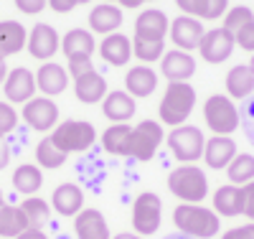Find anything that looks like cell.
<instances>
[{
	"label": "cell",
	"instance_id": "obj_1",
	"mask_svg": "<svg viewBox=\"0 0 254 239\" xmlns=\"http://www.w3.org/2000/svg\"><path fill=\"white\" fill-rule=\"evenodd\" d=\"M173 224L186 237L211 239V237H216L219 229H221V216L216 211L201 206V204H181L173 211Z\"/></svg>",
	"mask_w": 254,
	"mask_h": 239
},
{
	"label": "cell",
	"instance_id": "obj_2",
	"mask_svg": "<svg viewBox=\"0 0 254 239\" xmlns=\"http://www.w3.org/2000/svg\"><path fill=\"white\" fill-rule=\"evenodd\" d=\"M193 104H196V89L188 81H171L163 99H160V107H158L160 122L171 125V127L186 125L188 115L193 112Z\"/></svg>",
	"mask_w": 254,
	"mask_h": 239
},
{
	"label": "cell",
	"instance_id": "obj_3",
	"mask_svg": "<svg viewBox=\"0 0 254 239\" xmlns=\"http://www.w3.org/2000/svg\"><path fill=\"white\" fill-rule=\"evenodd\" d=\"M168 188L183 204H201L208 196V178L198 165L188 163V165H178L176 170H171Z\"/></svg>",
	"mask_w": 254,
	"mask_h": 239
},
{
	"label": "cell",
	"instance_id": "obj_4",
	"mask_svg": "<svg viewBox=\"0 0 254 239\" xmlns=\"http://www.w3.org/2000/svg\"><path fill=\"white\" fill-rule=\"evenodd\" d=\"M49 138L54 140V145L61 153L69 156V153H84V150H89L97 140V130L87 120H66V122L56 125Z\"/></svg>",
	"mask_w": 254,
	"mask_h": 239
},
{
	"label": "cell",
	"instance_id": "obj_5",
	"mask_svg": "<svg viewBox=\"0 0 254 239\" xmlns=\"http://www.w3.org/2000/svg\"><path fill=\"white\" fill-rule=\"evenodd\" d=\"M203 120L214 135H231L239 127V110L226 94H211L203 104Z\"/></svg>",
	"mask_w": 254,
	"mask_h": 239
},
{
	"label": "cell",
	"instance_id": "obj_6",
	"mask_svg": "<svg viewBox=\"0 0 254 239\" xmlns=\"http://www.w3.org/2000/svg\"><path fill=\"white\" fill-rule=\"evenodd\" d=\"M203 145H206V138L196 125H178L168 135V148H171L173 158H178L183 165L203 158Z\"/></svg>",
	"mask_w": 254,
	"mask_h": 239
},
{
	"label": "cell",
	"instance_id": "obj_7",
	"mask_svg": "<svg viewBox=\"0 0 254 239\" xmlns=\"http://www.w3.org/2000/svg\"><path fill=\"white\" fill-rule=\"evenodd\" d=\"M163 125L155 120H142L132 127V135H130V148H127V156H132L135 160H153L158 148L163 145Z\"/></svg>",
	"mask_w": 254,
	"mask_h": 239
},
{
	"label": "cell",
	"instance_id": "obj_8",
	"mask_svg": "<svg viewBox=\"0 0 254 239\" xmlns=\"http://www.w3.org/2000/svg\"><path fill=\"white\" fill-rule=\"evenodd\" d=\"M163 219V201L153 191H145L132 204V227L140 237H150L158 232Z\"/></svg>",
	"mask_w": 254,
	"mask_h": 239
},
{
	"label": "cell",
	"instance_id": "obj_9",
	"mask_svg": "<svg viewBox=\"0 0 254 239\" xmlns=\"http://www.w3.org/2000/svg\"><path fill=\"white\" fill-rule=\"evenodd\" d=\"M23 122L38 133H46V130L56 127L59 122V107L51 97H33L23 104V112H20Z\"/></svg>",
	"mask_w": 254,
	"mask_h": 239
},
{
	"label": "cell",
	"instance_id": "obj_10",
	"mask_svg": "<svg viewBox=\"0 0 254 239\" xmlns=\"http://www.w3.org/2000/svg\"><path fill=\"white\" fill-rule=\"evenodd\" d=\"M234 46H237L234 36H231L229 31H224V28H211V31L203 33V38H201V43H198V54H201V59L208 61V64H224V61L231 56Z\"/></svg>",
	"mask_w": 254,
	"mask_h": 239
},
{
	"label": "cell",
	"instance_id": "obj_11",
	"mask_svg": "<svg viewBox=\"0 0 254 239\" xmlns=\"http://www.w3.org/2000/svg\"><path fill=\"white\" fill-rule=\"evenodd\" d=\"M203 26L198 18H190V15H178L171 28H168V36H171V41L176 43L178 51H193L198 49V43L203 38Z\"/></svg>",
	"mask_w": 254,
	"mask_h": 239
},
{
	"label": "cell",
	"instance_id": "obj_12",
	"mask_svg": "<svg viewBox=\"0 0 254 239\" xmlns=\"http://www.w3.org/2000/svg\"><path fill=\"white\" fill-rule=\"evenodd\" d=\"M160 74L168 79V84L171 81H188L196 74V61L190 54L178 51V49L165 51L163 59H160Z\"/></svg>",
	"mask_w": 254,
	"mask_h": 239
},
{
	"label": "cell",
	"instance_id": "obj_13",
	"mask_svg": "<svg viewBox=\"0 0 254 239\" xmlns=\"http://www.w3.org/2000/svg\"><path fill=\"white\" fill-rule=\"evenodd\" d=\"M61 46L59 41V33L54 26L49 23H36L31 36H28V54L33 59H41V61H49Z\"/></svg>",
	"mask_w": 254,
	"mask_h": 239
},
{
	"label": "cell",
	"instance_id": "obj_14",
	"mask_svg": "<svg viewBox=\"0 0 254 239\" xmlns=\"http://www.w3.org/2000/svg\"><path fill=\"white\" fill-rule=\"evenodd\" d=\"M3 84H5L8 102L26 104L28 99H33V92H36V74L28 72L26 67H18V69L8 72V79Z\"/></svg>",
	"mask_w": 254,
	"mask_h": 239
},
{
	"label": "cell",
	"instance_id": "obj_15",
	"mask_svg": "<svg viewBox=\"0 0 254 239\" xmlns=\"http://www.w3.org/2000/svg\"><path fill=\"white\" fill-rule=\"evenodd\" d=\"M234 158H237V143L231 140L229 135H214L211 140H206V145H203V160H206L208 168L221 170Z\"/></svg>",
	"mask_w": 254,
	"mask_h": 239
},
{
	"label": "cell",
	"instance_id": "obj_16",
	"mask_svg": "<svg viewBox=\"0 0 254 239\" xmlns=\"http://www.w3.org/2000/svg\"><path fill=\"white\" fill-rule=\"evenodd\" d=\"M168 18L163 10H145L137 15L135 20V36L132 38H140V41H165L168 36Z\"/></svg>",
	"mask_w": 254,
	"mask_h": 239
},
{
	"label": "cell",
	"instance_id": "obj_17",
	"mask_svg": "<svg viewBox=\"0 0 254 239\" xmlns=\"http://www.w3.org/2000/svg\"><path fill=\"white\" fill-rule=\"evenodd\" d=\"M74 232L79 239H110V227L99 209H81L74 216Z\"/></svg>",
	"mask_w": 254,
	"mask_h": 239
},
{
	"label": "cell",
	"instance_id": "obj_18",
	"mask_svg": "<svg viewBox=\"0 0 254 239\" xmlns=\"http://www.w3.org/2000/svg\"><path fill=\"white\" fill-rule=\"evenodd\" d=\"M69 84V77H66V69L61 64H54V61H44L41 69L36 72V86L44 94L54 97V94H61Z\"/></svg>",
	"mask_w": 254,
	"mask_h": 239
},
{
	"label": "cell",
	"instance_id": "obj_19",
	"mask_svg": "<svg viewBox=\"0 0 254 239\" xmlns=\"http://www.w3.org/2000/svg\"><path fill=\"white\" fill-rule=\"evenodd\" d=\"M214 211L219 216H242L244 214V191L242 186L226 183L214 193Z\"/></svg>",
	"mask_w": 254,
	"mask_h": 239
},
{
	"label": "cell",
	"instance_id": "obj_20",
	"mask_svg": "<svg viewBox=\"0 0 254 239\" xmlns=\"http://www.w3.org/2000/svg\"><path fill=\"white\" fill-rule=\"evenodd\" d=\"M99 54L110 67H125L132 56V41L122 33H110L99 43Z\"/></svg>",
	"mask_w": 254,
	"mask_h": 239
},
{
	"label": "cell",
	"instance_id": "obj_21",
	"mask_svg": "<svg viewBox=\"0 0 254 239\" xmlns=\"http://www.w3.org/2000/svg\"><path fill=\"white\" fill-rule=\"evenodd\" d=\"M74 94L79 102L84 104H94V102H102L107 97V81L102 79V74H97L94 69L81 74L79 79H74Z\"/></svg>",
	"mask_w": 254,
	"mask_h": 239
},
{
	"label": "cell",
	"instance_id": "obj_22",
	"mask_svg": "<svg viewBox=\"0 0 254 239\" xmlns=\"http://www.w3.org/2000/svg\"><path fill=\"white\" fill-rule=\"evenodd\" d=\"M51 206L61 216H76L84 209V193L76 183H61L51 196Z\"/></svg>",
	"mask_w": 254,
	"mask_h": 239
},
{
	"label": "cell",
	"instance_id": "obj_23",
	"mask_svg": "<svg viewBox=\"0 0 254 239\" xmlns=\"http://www.w3.org/2000/svg\"><path fill=\"white\" fill-rule=\"evenodd\" d=\"M28 43V33L18 20H0V59L20 54Z\"/></svg>",
	"mask_w": 254,
	"mask_h": 239
},
{
	"label": "cell",
	"instance_id": "obj_24",
	"mask_svg": "<svg viewBox=\"0 0 254 239\" xmlns=\"http://www.w3.org/2000/svg\"><path fill=\"white\" fill-rule=\"evenodd\" d=\"M94 49H97L94 46V36L89 31H84V28L69 31L66 36H64V41H61V51H64V56H66L69 61H74V59H92Z\"/></svg>",
	"mask_w": 254,
	"mask_h": 239
},
{
	"label": "cell",
	"instance_id": "obj_25",
	"mask_svg": "<svg viewBox=\"0 0 254 239\" xmlns=\"http://www.w3.org/2000/svg\"><path fill=\"white\" fill-rule=\"evenodd\" d=\"M102 112L115 125L127 122V120H132V115H135V99L127 92H110L107 97L102 99Z\"/></svg>",
	"mask_w": 254,
	"mask_h": 239
},
{
	"label": "cell",
	"instance_id": "obj_26",
	"mask_svg": "<svg viewBox=\"0 0 254 239\" xmlns=\"http://www.w3.org/2000/svg\"><path fill=\"white\" fill-rule=\"evenodd\" d=\"M125 86L130 97H150L158 86V74L150 67H132L130 72L125 74Z\"/></svg>",
	"mask_w": 254,
	"mask_h": 239
},
{
	"label": "cell",
	"instance_id": "obj_27",
	"mask_svg": "<svg viewBox=\"0 0 254 239\" xmlns=\"http://www.w3.org/2000/svg\"><path fill=\"white\" fill-rule=\"evenodd\" d=\"M122 26V10L115 3H102L89 13V28L94 33H115Z\"/></svg>",
	"mask_w": 254,
	"mask_h": 239
},
{
	"label": "cell",
	"instance_id": "obj_28",
	"mask_svg": "<svg viewBox=\"0 0 254 239\" xmlns=\"http://www.w3.org/2000/svg\"><path fill=\"white\" fill-rule=\"evenodd\" d=\"M226 92L231 94V99H244L254 92V74L247 64H237L231 67L226 74Z\"/></svg>",
	"mask_w": 254,
	"mask_h": 239
},
{
	"label": "cell",
	"instance_id": "obj_29",
	"mask_svg": "<svg viewBox=\"0 0 254 239\" xmlns=\"http://www.w3.org/2000/svg\"><path fill=\"white\" fill-rule=\"evenodd\" d=\"M130 135H132V127L130 125H112L102 133V145L110 156H127V148H130Z\"/></svg>",
	"mask_w": 254,
	"mask_h": 239
},
{
	"label": "cell",
	"instance_id": "obj_30",
	"mask_svg": "<svg viewBox=\"0 0 254 239\" xmlns=\"http://www.w3.org/2000/svg\"><path fill=\"white\" fill-rule=\"evenodd\" d=\"M41 183H44V176H41L38 165L23 163V165H18L15 173H13V186H15L18 193H23V196H33V193L41 188Z\"/></svg>",
	"mask_w": 254,
	"mask_h": 239
},
{
	"label": "cell",
	"instance_id": "obj_31",
	"mask_svg": "<svg viewBox=\"0 0 254 239\" xmlns=\"http://www.w3.org/2000/svg\"><path fill=\"white\" fill-rule=\"evenodd\" d=\"M26 229H28V219L20 211V206H10V204L0 206V237H18Z\"/></svg>",
	"mask_w": 254,
	"mask_h": 239
},
{
	"label": "cell",
	"instance_id": "obj_32",
	"mask_svg": "<svg viewBox=\"0 0 254 239\" xmlns=\"http://www.w3.org/2000/svg\"><path fill=\"white\" fill-rule=\"evenodd\" d=\"M229 183L234 186H247L254 181V156L249 153H237V158L226 165Z\"/></svg>",
	"mask_w": 254,
	"mask_h": 239
},
{
	"label": "cell",
	"instance_id": "obj_33",
	"mask_svg": "<svg viewBox=\"0 0 254 239\" xmlns=\"http://www.w3.org/2000/svg\"><path fill=\"white\" fill-rule=\"evenodd\" d=\"M18 206H20V211L26 214L28 227H33V229H41V227L49 222V216H51L49 204H46L44 199H38V196H26Z\"/></svg>",
	"mask_w": 254,
	"mask_h": 239
},
{
	"label": "cell",
	"instance_id": "obj_34",
	"mask_svg": "<svg viewBox=\"0 0 254 239\" xmlns=\"http://www.w3.org/2000/svg\"><path fill=\"white\" fill-rule=\"evenodd\" d=\"M36 160H38L41 168L54 170V168H61L64 163H66V153H61V150L54 145L51 138H44L36 145Z\"/></svg>",
	"mask_w": 254,
	"mask_h": 239
},
{
	"label": "cell",
	"instance_id": "obj_35",
	"mask_svg": "<svg viewBox=\"0 0 254 239\" xmlns=\"http://www.w3.org/2000/svg\"><path fill=\"white\" fill-rule=\"evenodd\" d=\"M165 54V41H140L132 38V56H137L142 64H153L163 59Z\"/></svg>",
	"mask_w": 254,
	"mask_h": 239
},
{
	"label": "cell",
	"instance_id": "obj_36",
	"mask_svg": "<svg viewBox=\"0 0 254 239\" xmlns=\"http://www.w3.org/2000/svg\"><path fill=\"white\" fill-rule=\"evenodd\" d=\"M252 20H254L252 8H247V5H234V8H229V10L224 13V26H221V28L234 36L239 28H244L247 23H252Z\"/></svg>",
	"mask_w": 254,
	"mask_h": 239
},
{
	"label": "cell",
	"instance_id": "obj_37",
	"mask_svg": "<svg viewBox=\"0 0 254 239\" xmlns=\"http://www.w3.org/2000/svg\"><path fill=\"white\" fill-rule=\"evenodd\" d=\"M15 125H18V112L13 110L8 102H0V138L13 133Z\"/></svg>",
	"mask_w": 254,
	"mask_h": 239
},
{
	"label": "cell",
	"instance_id": "obj_38",
	"mask_svg": "<svg viewBox=\"0 0 254 239\" xmlns=\"http://www.w3.org/2000/svg\"><path fill=\"white\" fill-rule=\"evenodd\" d=\"M234 43L239 49H244V51H252L254 54V20L252 23H247L244 28H239L237 33H234Z\"/></svg>",
	"mask_w": 254,
	"mask_h": 239
},
{
	"label": "cell",
	"instance_id": "obj_39",
	"mask_svg": "<svg viewBox=\"0 0 254 239\" xmlns=\"http://www.w3.org/2000/svg\"><path fill=\"white\" fill-rule=\"evenodd\" d=\"M226 10H229V0H206L203 18L206 20H216V18H224Z\"/></svg>",
	"mask_w": 254,
	"mask_h": 239
},
{
	"label": "cell",
	"instance_id": "obj_40",
	"mask_svg": "<svg viewBox=\"0 0 254 239\" xmlns=\"http://www.w3.org/2000/svg\"><path fill=\"white\" fill-rule=\"evenodd\" d=\"M176 5L186 13V15H190V18H203V8H206V0H176Z\"/></svg>",
	"mask_w": 254,
	"mask_h": 239
},
{
	"label": "cell",
	"instance_id": "obj_41",
	"mask_svg": "<svg viewBox=\"0 0 254 239\" xmlns=\"http://www.w3.org/2000/svg\"><path fill=\"white\" fill-rule=\"evenodd\" d=\"M46 3L49 0H15V8L20 13H26V15H36V13H41L46 8Z\"/></svg>",
	"mask_w": 254,
	"mask_h": 239
},
{
	"label": "cell",
	"instance_id": "obj_42",
	"mask_svg": "<svg viewBox=\"0 0 254 239\" xmlns=\"http://www.w3.org/2000/svg\"><path fill=\"white\" fill-rule=\"evenodd\" d=\"M242 191H244V214L242 216H247L249 222H254V181L242 186Z\"/></svg>",
	"mask_w": 254,
	"mask_h": 239
},
{
	"label": "cell",
	"instance_id": "obj_43",
	"mask_svg": "<svg viewBox=\"0 0 254 239\" xmlns=\"http://www.w3.org/2000/svg\"><path fill=\"white\" fill-rule=\"evenodd\" d=\"M221 239H254V222H249V224H244V227L229 229Z\"/></svg>",
	"mask_w": 254,
	"mask_h": 239
},
{
	"label": "cell",
	"instance_id": "obj_44",
	"mask_svg": "<svg viewBox=\"0 0 254 239\" xmlns=\"http://www.w3.org/2000/svg\"><path fill=\"white\" fill-rule=\"evenodd\" d=\"M94 67H92V59H74V61H69V74L74 77V79H79L81 74H87V72H92Z\"/></svg>",
	"mask_w": 254,
	"mask_h": 239
},
{
	"label": "cell",
	"instance_id": "obj_45",
	"mask_svg": "<svg viewBox=\"0 0 254 239\" xmlns=\"http://www.w3.org/2000/svg\"><path fill=\"white\" fill-rule=\"evenodd\" d=\"M76 5H79L76 0H49V8L54 13H71Z\"/></svg>",
	"mask_w": 254,
	"mask_h": 239
},
{
	"label": "cell",
	"instance_id": "obj_46",
	"mask_svg": "<svg viewBox=\"0 0 254 239\" xmlns=\"http://www.w3.org/2000/svg\"><path fill=\"white\" fill-rule=\"evenodd\" d=\"M15 239H49L44 232H41V229H33V227H28L26 232H20Z\"/></svg>",
	"mask_w": 254,
	"mask_h": 239
},
{
	"label": "cell",
	"instance_id": "obj_47",
	"mask_svg": "<svg viewBox=\"0 0 254 239\" xmlns=\"http://www.w3.org/2000/svg\"><path fill=\"white\" fill-rule=\"evenodd\" d=\"M8 163H10V148L5 145V140H3V138H0V170H3Z\"/></svg>",
	"mask_w": 254,
	"mask_h": 239
},
{
	"label": "cell",
	"instance_id": "obj_48",
	"mask_svg": "<svg viewBox=\"0 0 254 239\" xmlns=\"http://www.w3.org/2000/svg\"><path fill=\"white\" fill-rule=\"evenodd\" d=\"M115 3L122 8H137V5H142V0H115Z\"/></svg>",
	"mask_w": 254,
	"mask_h": 239
},
{
	"label": "cell",
	"instance_id": "obj_49",
	"mask_svg": "<svg viewBox=\"0 0 254 239\" xmlns=\"http://www.w3.org/2000/svg\"><path fill=\"white\" fill-rule=\"evenodd\" d=\"M8 79V67H5V59H0V84Z\"/></svg>",
	"mask_w": 254,
	"mask_h": 239
},
{
	"label": "cell",
	"instance_id": "obj_50",
	"mask_svg": "<svg viewBox=\"0 0 254 239\" xmlns=\"http://www.w3.org/2000/svg\"><path fill=\"white\" fill-rule=\"evenodd\" d=\"M115 239H142V237H137V234H127V232H125V234H117Z\"/></svg>",
	"mask_w": 254,
	"mask_h": 239
},
{
	"label": "cell",
	"instance_id": "obj_51",
	"mask_svg": "<svg viewBox=\"0 0 254 239\" xmlns=\"http://www.w3.org/2000/svg\"><path fill=\"white\" fill-rule=\"evenodd\" d=\"M247 67H249V69H252V74H254V54H252V61L247 64Z\"/></svg>",
	"mask_w": 254,
	"mask_h": 239
},
{
	"label": "cell",
	"instance_id": "obj_52",
	"mask_svg": "<svg viewBox=\"0 0 254 239\" xmlns=\"http://www.w3.org/2000/svg\"><path fill=\"white\" fill-rule=\"evenodd\" d=\"M76 3H79V5H87V3H89V0H76Z\"/></svg>",
	"mask_w": 254,
	"mask_h": 239
},
{
	"label": "cell",
	"instance_id": "obj_53",
	"mask_svg": "<svg viewBox=\"0 0 254 239\" xmlns=\"http://www.w3.org/2000/svg\"><path fill=\"white\" fill-rule=\"evenodd\" d=\"M3 204H5V201H3V199H0V206H3Z\"/></svg>",
	"mask_w": 254,
	"mask_h": 239
},
{
	"label": "cell",
	"instance_id": "obj_54",
	"mask_svg": "<svg viewBox=\"0 0 254 239\" xmlns=\"http://www.w3.org/2000/svg\"><path fill=\"white\" fill-rule=\"evenodd\" d=\"M104 3H112V0H104Z\"/></svg>",
	"mask_w": 254,
	"mask_h": 239
},
{
	"label": "cell",
	"instance_id": "obj_55",
	"mask_svg": "<svg viewBox=\"0 0 254 239\" xmlns=\"http://www.w3.org/2000/svg\"><path fill=\"white\" fill-rule=\"evenodd\" d=\"M142 3H150V0H142Z\"/></svg>",
	"mask_w": 254,
	"mask_h": 239
},
{
	"label": "cell",
	"instance_id": "obj_56",
	"mask_svg": "<svg viewBox=\"0 0 254 239\" xmlns=\"http://www.w3.org/2000/svg\"><path fill=\"white\" fill-rule=\"evenodd\" d=\"M0 199H3V193H0Z\"/></svg>",
	"mask_w": 254,
	"mask_h": 239
}]
</instances>
